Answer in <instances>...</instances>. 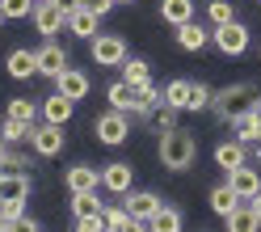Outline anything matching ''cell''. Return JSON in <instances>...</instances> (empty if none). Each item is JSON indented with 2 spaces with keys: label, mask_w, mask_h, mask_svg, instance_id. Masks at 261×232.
Segmentation results:
<instances>
[{
  "label": "cell",
  "mask_w": 261,
  "mask_h": 232,
  "mask_svg": "<svg viewBox=\"0 0 261 232\" xmlns=\"http://www.w3.org/2000/svg\"><path fill=\"white\" fill-rule=\"evenodd\" d=\"M194 156H198V140L190 135V131H169V135H160V165H165L169 173H186Z\"/></svg>",
  "instance_id": "6da1fadb"
},
{
  "label": "cell",
  "mask_w": 261,
  "mask_h": 232,
  "mask_svg": "<svg viewBox=\"0 0 261 232\" xmlns=\"http://www.w3.org/2000/svg\"><path fill=\"white\" fill-rule=\"evenodd\" d=\"M30 17H34V30L42 38H55L59 30H68V9H63L59 0H38Z\"/></svg>",
  "instance_id": "7a4b0ae2"
},
{
  "label": "cell",
  "mask_w": 261,
  "mask_h": 232,
  "mask_svg": "<svg viewBox=\"0 0 261 232\" xmlns=\"http://www.w3.org/2000/svg\"><path fill=\"white\" fill-rule=\"evenodd\" d=\"M122 59H126L122 34H97L93 38V63L97 68H122Z\"/></svg>",
  "instance_id": "3957f363"
},
{
  "label": "cell",
  "mask_w": 261,
  "mask_h": 232,
  "mask_svg": "<svg viewBox=\"0 0 261 232\" xmlns=\"http://www.w3.org/2000/svg\"><path fill=\"white\" fill-rule=\"evenodd\" d=\"M211 38H215V47H219L223 55H244V51H249V26H240V21L215 26V30H211Z\"/></svg>",
  "instance_id": "277c9868"
},
{
  "label": "cell",
  "mask_w": 261,
  "mask_h": 232,
  "mask_svg": "<svg viewBox=\"0 0 261 232\" xmlns=\"http://www.w3.org/2000/svg\"><path fill=\"white\" fill-rule=\"evenodd\" d=\"M126 135H130V127H126V114L122 110H110V114L97 119V140H101V144L118 148V144H126Z\"/></svg>",
  "instance_id": "5b68a950"
},
{
  "label": "cell",
  "mask_w": 261,
  "mask_h": 232,
  "mask_svg": "<svg viewBox=\"0 0 261 232\" xmlns=\"http://www.w3.org/2000/svg\"><path fill=\"white\" fill-rule=\"evenodd\" d=\"M244 97H253V85H232V89H219V93H211V110L219 114V119H236V106L244 102Z\"/></svg>",
  "instance_id": "8992f818"
},
{
  "label": "cell",
  "mask_w": 261,
  "mask_h": 232,
  "mask_svg": "<svg viewBox=\"0 0 261 232\" xmlns=\"http://www.w3.org/2000/svg\"><path fill=\"white\" fill-rule=\"evenodd\" d=\"M227 186L236 190L240 203H249V198L261 190V173H257V169H249V160H244V165H236V169H227Z\"/></svg>",
  "instance_id": "52a82bcc"
},
{
  "label": "cell",
  "mask_w": 261,
  "mask_h": 232,
  "mask_svg": "<svg viewBox=\"0 0 261 232\" xmlns=\"http://www.w3.org/2000/svg\"><path fill=\"white\" fill-rule=\"evenodd\" d=\"M130 181H135V169H130L126 160H110L106 169H101V186H106L110 194H126Z\"/></svg>",
  "instance_id": "ba28073f"
},
{
  "label": "cell",
  "mask_w": 261,
  "mask_h": 232,
  "mask_svg": "<svg viewBox=\"0 0 261 232\" xmlns=\"http://www.w3.org/2000/svg\"><path fill=\"white\" fill-rule=\"evenodd\" d=\"M34 152L38 156H59L63 152V127H55V123H42V127H34Z\"/></svg>",
  "instance_id": "9c48e42d"
},
{
  "label": "cell",
  "mask_w": 261,
  "mask_h": 232,
  "mask_svg": "<svg viewBox=\"0 0 261 232\" xmlns=\"http://www.w3.org/2000/svg\"><path fill=\"white\" fill-rule=\"evenodd\" d=\"M232 131H236L240 144H257V140H261V110H257V102L232 119Z\"/></svg>",
  "instance_id": "30bf717a"
},
{
  "label": "cell",
  "mask_w": 261,
  "mask_h": 232,
  "mask_svg": "<svg viewBox=\"0 0 261 232\" xmlns=\"http://www.w3.org/2000/svg\"><path fill=\"white\" fill-rule=\"evenodd\" d=\"M42 123H55V127H63V123H68L72 119V110H76V102H72V97H63L59 89L51 93V97H42Z\"/></svg>",
  "instance_id": "8fae6325"
},
{
  "label": "cell",
  "mask_w": 261,
  "mask_h": 232,
  "mask_svg": "<svg viewBox=\"0 0 261 232\" xmlns=\"http://www.w3.org/2000/svg\"><path fill=\"white\" fill-rule=\"evenodd\" d=\"M63 68H68V51H63L55 38H46V47L38 51V76H51V80H55Z\"/></svg>",
  "instance_id": "7c38bea8"
},
{
  "label": "cell",
  "mask_w": 261,
  "mask_h": 232,
  "mask_svg": "<svg viewBox=\"0 0 261 232\" xmlns=\"http://www.w3.org/2000/svg\"><path fill=\"white\" fill-rule=\"evenodd\" d=\"M55 89H59L63 97H72V102H80V97H89V76L80 72V68H63V72L55 76Z\"/></svg>",
  "instance_id": "4fadbf2b"
},
{
  "label": "cell",
  "mask_w": 261,
  "mask_h": 232,
  "mask_svg": "<svg viewBox=\"0 0 261 232\" xmlns=\"http://www.w3.org/2000/svg\"><path fill=\"white\" fill-rule=\"evenodd\" d=\"M25 198H30V177L0 169V203H25Z\"/></svg>",
  "instance_id": "5bb4252c"
},
{
  "label": "cell",
  "mask_w": 261,
  "mask_h": 232,
  "mask_svg": "<svg viewBox=\"0 0 261 232\" xmlns=\"http://www.w3.org/2000/svg\"><path fill=\"white\" fill-rule=\"evenodd\" d=\"M122 198H126V203H122L126 215H135V220H152V211L160 207V198H156L152 190H126Z\"/></svg>",
  "instance_id": "9a60e30c"
},
{
  "label": "cell",
  "mask_w": 261,
  "mask_h": 232,
  "mask_svg": "<svg viewBox=\"0 0 261 232\" xmlns=\"http://www.w3.org/2000/svg\"><path fill=\"white\" fill-rule=\"evenodd\" d=\"M101 186V169H93V165H72L68 169V190L72 194H89Z\"/></svg>",
  "instance_id": "2e32d148"
},
{
  "label": "cell",
  "mask_w": 261,
  "mask_h": 232,
  "mask_svg": "<svg viewBox=\"0 0 261 232\" xmlns=\"http://www.w3.org/2000/svg\"><path fill=\"white\" fill-rule=\"evenodd\" d=\"M97 21H101V17H97V13H89L85 5L68 9V30H72L76 38H97Z\"/></svg>",
  "instance_id": "e0dca14e"
},
{
  "label": "cell",
  "mask_w": 261,
  "mask_h": 232,
  "mask_svg": "<svg viewBox=\"0 0 261 232\" xmlns=\"http://www.w3.org/2000/svg\"><path fill=\"white\" fill-rule=\"evenodd\" d=\"M5 68L13 80H30V76H38V51H13L5 59Z\"/></svg>",
  "instance_id": "ac0fdd59"
},
{
  "label": "cell",
  "mask_w": 261,
  "mask_h": 232,
  "mask_svg": "<svg viewBox=\"0 0 261 232\" xmlns=\"http://www.w3.org/2000/svg\"><path fill=\"white\" fill-rule=\"evenodd\" d=\"M181 211H177L173 203H160L156 211H152V220H148V232H181Z\"/></svg>",
  "instance_id": "d6986e66"
},
{
  "label": "cell",
  "mask_w": 261,
  "mask_h": 232,
  "mask_svg": "<svg viewBox=\"0 0 261 232\" xmlns=\"http://www.w3.org/2000/svg\"><path fill=\"white\" fill-rule=\"evenodd\" d=\"M249 160V152H244V144L240 140H223L219 148H215V165L227 173V169H236V165H244Z\"/></svg>",
  "instance_id": "ffe728a7"
},
{
  "label": "cell",
  "mask_w": 261,
  "mask_h": 232,
  "mask_svg": "<svg viewBox=\"0 0 261 232\" xmlns=\"http://www.w3.org/2000/svg\"><path fill=\"white\" fill-rule=\"evenodd\" d=\"M223 224H227V232H261V220L249 203H240L232 215H223Z\"/></svg>",
  "instance_id": "44dd1931"
},
{
  "label": "cell",
  "mask_w": 261,
  "mask_h": 232,
  "mask_svg": "<svg viewBox=\"0 0 261 232\" xmlns=\"http://www.w3.org/2000/svg\"><path fill=\"white\" fill-rule=\"evenodd\" d=\"M165 102V97H160V89L152 85H135V102H130V114H156V106Z\"/></svg>",
  "instance_id": "7402d4cb"
},
{
  "label": "cell",
  "mask_w": 261,
  "mask_h": 232,
  "mask_svg": "<svg viewBox=\"0 0 261 232\" xmlns=\"http://www.w3.org/2000/svg\"><path fill=\"white\" fill-rule=\"evenodd\" d=\"M160 17H165L169 26L194 21V0H160Z\"/></svg>",
  "instance_id": "603a6c76"
},
{
  "label": "cell",
  "mask_w": 261,
  "mask_h": 232,
  "mask_svg": "<svg viewBox=\"0 0 261 232\" xmlns=\"http://www.w3.org/2000/svg\"><path fill=\"white\" fill-rule=\"evenodd\" d=\"M206 30L198 26V21H186V26H177V47H181V51H202L206 47Z\"/></svg>",
  "instance_id": "cb8c5ba5"
},
{
  "label": "cell",
  "mask_w": 261,
  "mask_h": 232,
  "mask_svg": "<svg viewBox=\"0 0 261 232\" xmlns=\"http://www.w3.org/2000/svg\"><path fill=\"white\" fill-rule=\"evenodd\" d=\"M236 207H240V198H236V190L227 186V181L211 190V211H215V215H232Z\"/></svg>",
  "instance_id": "d4e9b609"
},
{
  "label": "cell",
  "mask_w": 261,
  "mask_h": 232,
  "mask_svg": "<svg viewBox=\"0 0 261 232\" xmlns=\"http://www.w3.org/2000/svg\"><path fill=\"white\" fill-rule=\"evenodd\" d=\"M106 97H110V110H130V102H135V85H126V80H114V85L106 89Z\"/></svg>",
  "instance_id": "484cf974"
},
{
  "label": "cell",
  "mask_w": 261,
  "mask_h": 232,
  "mask_svg": "<svg viewBox=\"0 0 261 232\" xmlns=\"http://www.w3.org/2000/svg\"><path fill=\"white\" fill-rule=\"evenodd\" d=\"M160 97H165V106L186 110V106H190V80H169V85L160 89Z\"/></svg>",
  "instance_id": "4316f807"
},
{
  "label": "cell",
  "mask_w": 261,
  "mask_h": 232,
  "mask_svg": "<svg viewBox=\"0 0 261 232\" xmlns=\"http://www.w3.org/2000/svg\"><path fill=\"white\" fill-rule=\"evenodd\" d=\"M0 140H5V144H30V140H34V127H30V123H17V119H5Z\"/></svg>",
  "instance_id": "83f0119b"
},
{
  "label": "cell",
  "mask_w": 261,
  "mask_h": 232,
  "mask_svg": "<svg viewBox=\"0 0 261 232\" xmlns=\"http://www.w3.org/2000/svg\"><path fill=\"white\" fill-rule=\"evenodd\" d=\"M206 17H211V26H227V21H236L232 0H206Z\"/></svg>",
  "instance_id": "f1b7e54d"
},
{
  "label": "cell",
  "mask_w": 261,
  "mask_h": 232,
  "mask_svg": "<svg viewBox=\"0 0 261 232\" xmlns=\"http://www.w3.org/2000/svg\"><path fill=\"white\" fill-rule=\"evenodd\" d=\"M9 119H17V123H30V127H34L38 106H34V102H25V97H13V102H9Z\"/></svg>",
  "instance_id": "f546056e"
},
{
  "label": "cell",
  "mask_w": 261,
  "mask_h": 232,
  "mask_svg": "<svg viewBox=\"0 0 261 232\" xmlns=\"http://www.w3.org/2000/svg\"><path fill=\"white\" fill-rule=\"evenodd\" d=\"M72 211H76V220H80V215H97V211H101V198H97V190H89V194H72Z\"/></svg>",
  "instance_id": "4dcf8cb0"
},
{
  "label": "cell",
  "mask_w": 261,
  "mask_h": 232,
  "mask_svg": "<svg viewBox=\"0 0 261 232\" xmlns=\"http://www.w3.org/2000/svg\"><path fill=\"white\" fill-rule=\"evenodd\" d=\"M122 72H126V85H148V63H143V59L126 55L122 59Z\"/></svg>",
  "instance_id": "1f68e13d"
},
{
  "label": "cell",
  "mask_w": 261,
  "mask_h": 232,
  "mask_svg": "<svg viewBox=\"0 0 261 232\" xmlns=\"http://www.w3.org/2000/svg\"><path fill=\"white\" fill-rule=\"evenodd\" d=\"M34 5H38V0H0V13H5V21L9 17H30Z\"/></svg>",
  "instance_id": "d6a6232c"
},
{
  "label": "cell",
  "mask_w": 261,
  "mask_h": 232,
  "mask_svg": "<svg viewBox=\"0 0 261 232\" xmlns=\"http://www.w3.org/2000/svg\"><path fill=\"white\" fill-rule=\"evenodd\" d=\"M186 110H211V89L202 80H190V106Z\"/></svg>",
  "instance_id": "836d02e7"
},
{
  "label": "cell",
  "mask_w": 261,
  "mask_h": 232,
  "mask_svg": "<svg viewBox=\"0 0 261 232\" xmlns=\"http://www.w3.org/2000/svg\"><path fill=\"white\" fill-rule=\"evenodd\" d=\"M177 114H181V110H173V106H160V110H156V131H160V135L177 131Z\"/></svg>",
  "instance_id": "e575fe53"
},
{
  "label": "cell",
  "mask_w": 261,
  "mask_h": 232,
  "mask_svg": "<svg viewBox=\"0 0 261 232\" xmlns=\"http://www.w3.org/2000/svg\"><path fill=\"white\" fill-rule=\"evenodd\" d=\"M101 220H106V232H114V228L126 220V207H118V203H101Z\"/></svg>",
  "instance_id": "d590c367"
},
{
  "label": "cell",
  "mask_w": 261,
  "mask_h": 232,
  "mask_svg": "<svg viewBox=\"0 0 261 232\" xmlns=\"http://www.w3.org/2000/svg\"><path fill=\"white\" fill-rule=\"evenodd\" d=\"M0 169H5V173H25L30 165H25V156H21V152H5V160H0Z\"/></svg>",
  "instance_id": "8d00e7d4"
},
{
  "label": "cell",
  "mask_w": 261,
  "mask_h": 232,
  "mask_svg": "<svg viewBox=\"0 0 261 232\" xmlns=\"http://www.w3.org/2000/svg\"><path fill=\"white\" fill-rule=\"evenodd\" d=\"M76 232H106L101 211H97V215H80V220H76Z\"/></svg>",
  "instance_id": "74e56055"
},
{
  "label": "cell",
  "mask_w": 261,
  "mask_h": 232,
  "mask_svg": "<svg viewBox=\"0 0 261 232\" xmlns=\"http://www.w3.org/2000/svg\"><path fill=\"white\" fill-rule=\"evenodd\" d=\"M114 232H148V220H135V215H126V220L114 228Z\"/></svg>",
  "instance_id": "f35d334b"
},
{
  "label": "cell",
  "mask_w": 261,
  "mask_h": 232,
  "mask_svg": "<svg viewBox=\"0 0 261 232\" xmlns=\"http://www.w3.org/2000/svg\"><path fill=\"white\" fill-rule=\"evenodd\" d=\"M80 5H85L89 13H97V17H106V13L114 9V0H80Z\"/></svg>",
  "instance_id": "ab89813d"
},
{
  "label": "cell",
  "mask_w": 261,
  "mask_h": 232,
  "mask_svg": "<svg viewBox=\"0 0 261 232\" xmlns=\"http://www.w3.org/2000/svg\"><path fill=\"white\" fill-rule=\"evenodd\" d=\"M9 232H38V224L30 220V215H17V220L9 224Z\"/></svg>",
  "instance_id": "60d3db41"
},
{
  "label": "cell",
  "mask_w": 261,
  "mask_h": 232,
  "mask_svg": "<svg viewBox=\"0 0 261 232\" xmlns=\"http://www.w3.org/2000/svg\"><path fill=\"white\" fill-rule=\"evenodd\" d=\"M249 207H253V211H257V220H261V190H257V194H253V198H249Z\"/></svg>",
  "instance_id": "b9f144b4"
},
{
  "label": "cell",
  "mask_w": 261,
  "mask_h": 232,
  "mask_svg": "<svg viewBox=\"0 0 261 232\" xmlns=\"http://www.w3.org/2000/svg\"><path fill=\"white\" fill-rule=\"evenodd\" d=\"M9 224H13V220H9V215H5V211H0V232H9Z\"/></svg>",
  "instance_id": "7bdbcfd3"
},
{
  "label": "cell",
  "mask_w": 261,
  "mask_h": 232,
  "mask_svg": "<svg viewBox=\"0 0 261 232\" xmlns=\"http://www.w3.org/2000/svg\"><path fill=\"white\" fill-rule=\"evenodd\" d=\"M5 152H9V144H5V140H0V160H5Z\"/></svg>",
  "instance_id": "ee69618b"
},
{
  "label": "cell",
  "mask_w": 261,
  "mask_h": 232,
  "mask_svg": "<svg viewBox=\"0 0 261 232\" xmlns=\"http://www.w3.org/2000/svg\"><path fill=\"white\" fill-rule=\"evenodd\" d=\"M114 5H118V0H114ZM122 5H130V0H122Z\"/></svg>",
  "instance_id": "f6af8a7d"
},
{
  "label": "cell",
  "mask_w": 261,
  "mask_h": 232,
  "mask_svg": "<svg viewBox=\"0 0 261 232\" xmlns=\"http://www.w3.org/2000/svg\"><path fill=\"white\" fill-rule=\"evenodd\" d=\"M0 26H5V13H0Z\"/></svg>",
  "instance_id": "bcb514c9"
},
{
  "label": "cell",
  "mask_w": 261,
  "mask_h": 232,
  "mask_svg": "<svg viewBox=\"0 0 261 232\" xmlns=\"http://www.w3.org/2000/svg\"><path fill=\"white\" fill-rule=\"evenodd\" d=\"M257 110H261V102H257Z\"/></svg>",
  "instance_id": "7dc6e473"
},
{
  "label": "cell",
  "mask_w": 261,
  "mask_h": 232,
  "mask_svg": "<svg viewBox=\"0 0 261 232\" xmlns=\"http://www.w3.org/2000/svg\"><path fill=\"white\" fill-rule=\"evenodd\" d=\"M257 144H261V140H257ZM257 156H261V152H257Z\"/></svg>",
  "instance_id": "c3c4849f"
}]
</instances>
